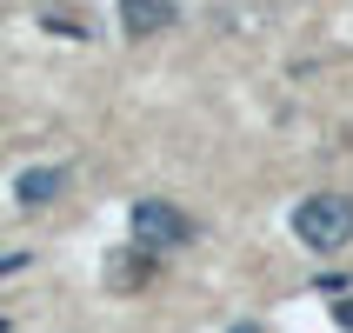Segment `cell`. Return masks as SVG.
I'll return each instance as SVG.
<instances>
[{"instance_id": "6", "label": "cell", "mask_w": 353, "mask_h": 333, "mask_svg": "<svg viewBox=\"0 0 353 333\" xmlns=\"http://www.w3.org/2000/svg\"><path fill=\"white\" fill-rule=\"evenodd\" d=\"M334 327H347V333H353V294H347V300L334 307Z\"/></svg>"}, {"instance_id": "4", "label": "cell", "mask_w": 353, "mask_h": 333, "mask_svg": "<svg viewBox=\"0 0 353 333\" xmlns=\"http://www.w3.org/2000/svg\"><path fill=\"white\" fill-rule=\"evenodd\" d=\"M67 167H27V174L14 180V194H20V207H47V200H60L67 194Z\"/></svg>"}, {"instance_id": "5", "label": "cell", "mask_w": 353, "mask_h": 333, "mask_svg": "<svg viewBox=\"0 0 353 333\" xmlns=\"http://www.w3.org/2000/svg\"><path fill=\"white\" fill-rule=\"evenodd\" d=\"M120 27L134 40H147V34H160V27H174V7H167V0H127V7H120Z\"/></svg>"}, {"instance_id": "1", "label": "cell", "mask_w": 353, "mask_h": 333, "mask_svg": "<svg viewBox=\"0 0 353 333\" xmlns=\"http://www.w3.org/2000/svg\"><path fill=\"white\" fill-rule=\"evenodd\" d=\"M294 234L314 247V254H340L353 240V200L347 194H307L294 207Z\"/></svg>"}, {"instance_id": "7", "label": "cell", "mask_w": 353, "mask_h": 333, "mask_svg": "<svg viewBox=\"0 0 353 333\" xmlns=\"http://www.w3.org/2000/svg\"><path fill=\"white\" fill-rule=\"evenodd\" d=\"M14 267H27V254H7V260H0V274H14Z\"/></svg>"}, {"instance_id": "3", "label": "cell", "mask_w": 353, "mask_h": 333, "mask_svg": "<svg viewBox=\"0 0 353 333\" xmlns=\"http://www.w3.org/2000/svg\"><path fill=\"white\" fill-rule=\"evenodd\" d=\"M154 267H160V260L147 254V247H120V254H107L100 274H107V287H120V294H140V287L154 280Z\"/></svg>"}, {"instance_id": "2", "label": "cell", "mask_w": 353, "mask_h": 333, "mask_svg": "<svg viewBox=\"0 0 353 333\" xmlns=\"http://www.w3.org/2000/svg\"><path fill=\"white\" fill-rule=\"evenodd\" d=\"M194 240V220L180 214L174 200H140L134 207V247H147V254H167V247H187Z\"/></svg>"}]
</instances>
